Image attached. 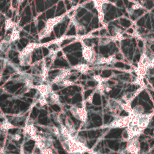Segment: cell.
<instances>
[{
    "instance_id": "cell-1",
    "label": "cell",
    "mask_w": 154,
    "mask_h": 154,
    "mask_svg": "<svg viewBox=\"0 0 154 154\" xmlns=\"http://www.w3.org/2000/svg\"><path fill=\"white\" fill-rule=\"evenodd\" d=\"M82 57L88 63H93L96 60V53L92 48L82 43Z\"/></svg>"
},
{
    "instance_id": "cell-2",
    "label": "cell",
    "mask_w": 154,
    "mask_h": 154,
    "mask_svg": "<svg viewBox=\"0 0 154 154\" xmlns=\"http://www.w3.org/2000/svg\"><path fill=\"white\" fill-rule=\"evenodd\" d=\"M131 121V117H117L114 119L113 122L109 125L111 128H125L129 125Z\"/></svg>"
},
{
    "instance_id": "cell-3",
    "label": "cell",
    "mask_w": 154,
    "mask_h": 154,
    "mask_svg": "<svg viewBox=\"0 0 154 154\" xmlns=\"http://www.w3.org/2000/svg\"><path fill=\"white\" fill-rule=\"evenodd\" d=\"M34 88H35L44 97H49L50 94L53 92L52 90V87L50 84H40L34 86Z\"/></svg>"
},
{
    "instance_id": "cell-4",
    "label": "cell",
    "mask_w": 154,
    "mask_h": 154,
    "mask_svg": "<svg viewBox=\"0 0 154 154\" xmlns=\"http://www.w3.org/2000/svg\"><path fill=\"white\" fill-rule=\"evenodd\" d=\"M151 114H141L138 117L137 126L141 131L145 129L149 123Z\"/></svg>"
},
{
    "instance_id": "cell-5",
    "label": "cell",
    "mask_w": 154,
    "mask_h": 154,
    "mask_svg": "<svg viewBox=\"0 0 154 154\" xmlns=\"http://www.w3.org/2000/svg\"><path fill=\"white\" fill-rule=\"evenodd\" d=\"M60 134H61V136L65 140L67 139H69L70 137H72V136L71 135V134H70L68 129L67 128V127L66 126V125H64L63 124H62L61 123V126H60Z\"/></svg>"
},
{
    "instance_id": "cell-6",
    "label": "cell",
    "mask_w": 154,
    "mask_h": 154,
    "mask_svg": "<svg viewBox=\"0 0 154 154\" xmlns=\"http://www.w3.org/2000/svg\"><path fill=\"white\" fill-rule=\"evenodd\" d=\"M37 129L32 125H28L24 128V132L27 133L31 137V139L37 135Z\"/></svg>"
},
{
    "instance_id": "cell-7",
    "label": "cell",
    "mask_w": 154,
    "mask_h": 154,
    "mask_svg": "<svg viewBox=\"0 0 154 154\" xmlns=\"http://www.w3.org/2000/svg\"><path fill=\"white\" fill-rule=\"evenodd\" d=\"M17 127L13 125L12 123L9 122L7 120H4L0 125V130L2 131H8L10 129L16 128Z\"/></svg>"
},
{
    "instance_id": "cell-8",
    "label": "cell",
    "mask_w": 154,
    "mask_h": 154,
    "mask_svg": "<svg viewBox=\"0 0 154 154\" xmlns=\"http://www.w3.org/2000/svg\"><path fill=\"white\" fill-rule=\"evenodd\" d=\"M73 69L77 70L80 73L82 74H86L89 70V66L87 64H77L73 67Z\"/></svg>"
},
{
    "instance_id": "cell-9",
    "label": "cell",
    "mask_w": 154,
    "mask_h": 154,
    "mask_svg": "<svg viewBox=\"0 0 154 154\" xmlns=\"http://www.w3.org/2000/svg\"><path fill=\"white\" fill-rule=\"evenodd\" d=\"M85 103L83 104L82 108H78V114L79 117V120L82 122H85L87 117V113L85 108Z\"/></svg>"
},
{
    "instance_id": "cell-10",
    "label": "cell",
    "mask_w": 154,
    "mask_h": 154,
    "mask_svg": "<svg viewBox=\"0 0 154 154\" xmlns=\"http://www.w3.org/2000/svg\"><path fill=\"white\" fill-rule=\"evenodd\" d=\"M65 122H66V123H65L66 126L67 127V128L68 129L70 134L72 136V134L75 133V128L74 125H73L72 121L69 117H66V118Z\"/></svg>"
},
{
    "instance_id": "cell-11",
    "label": "cell",
    "mask_w": 154,
    "mask_h": 154,
    "mask_svg": "<svg viewBox=\"0 0 154 154\" xmlns=\"http://www.w3.org/2000/svg\"><path fill=\"white\" fill-rule=\"evenodd\" d=\"M50 99H51V101L52 103H55V104H59V103H61L60 102V96L55 93V92H52L50 96Z\"/></svg>"
},
{
    "instance_id": "cell-12",
    "label": "cell",
    "mask_w": 154,
    "mask_h": 154,
    "mask_svg": "<svg viewBox=\"0 0 154 154\" xmlns=\"http://www.w3.org/2000/svg\"><path fill=\"white\" fill-rule=\"evenodd\" d=\"M19 38V31L17 28H16L15 27H13L12 34H10L11 41L14 42L17 39H18Z\"/></svg>"
},
{
    "instance_id": "cell-13",
    "label": "cell",
    "mask_w": 154,
    "mask_h": 154,
    "mask_svg": "<svg viewBox=\"0 0 154 154\" xmlns=\"http://www.w3.org/2000/svg\"><path fill=\"white\" fill-rule=\"evenodd\" d=\"M74 84V82L72 81H70L67 79H63L61 81H60L57 85H60V86H64V87H68V86H70V85H73Z\"/></svg>"
},
{
    "instance_id": "cell-14",
    "label": "cell",
    "mask_w": 154,
    "mask_h": 154,
    "mask_svg": "<svg viewBox=\"0 0 154 154\" xmlns=\"http://www.w3.org/2000/svg\"><path fill=\"white\" fill-rule=\"evenodd\" d=\"M70 111L71 114H72V116L76 118V119L79 120V114H78V108L76 107V106H72L70 108Z\"/></svg>"
},
{
    "instance_id": "cell-15",
    "label": "cell",
    "mask_w": 154,
    "mask_h": 154,
    "mask_svg": "<svg viewBox=\"0 0 154 154\" xmlns=\"http://www.w3.org/2000/svg\"><path fill=\"white\" fill-rule=\"evenodd\" d=\"M109 106L110 107L111 109H116L118 108L119 105V103L117 100H116L114 99H111L109 101Z\"/></svg>"
},
{
    "instance_id": "cell-16",
    "label": "cell",
    "mask_w": 154,
    "mask_h": 154,
    "mask_svg": "<svg viewBox=\"0 0 154 154\" xmlns=\"http://www.w3.org/2000/svg\"><path fill=\"white\" fill-rule=\"evenodd\" d=\"M51 131H52V132L55 135H57L58 137H60V136H61L60 131V129H59L58 128H57L56 126H53L51 128Z\"/></svg>"
},
{
    "instance_id": "cell-17",
    "label": "cell",
    "mask_w": 154,
    "mask_h": 154,
    "mask_svg": "<svg viewBox=\"0 0 154 154\" xmlns=\"http://www.w3.org/2000/svg\"><path fill=\"white\" fill-rule=\"evenodd\" d=\"M13 23L10 19H7L5 22V30L10 29V28L13 27Z\"/></svg>"
},
{
    "instance_id": "cell-18",
    "label": "cell",
    "mask_w": 154,
    "mask_h": 154,
    "mask_svg": "<svg viewBox=\"0 0 154 154\" xmlns=\"http://www.w3.org/2000/svg\"><path fill=\"white\" fill-rule=\"evenodd\" d=\"M110 42V40L108 38H102L99 39V44L100 45H106Z\"/></svg>"
},
{
    "instance_id": "cell-19",
    "label": "cell",
    "mask_w": 154,
    "mask_h": 154,
    "mask_svg": "<svg viewBox=\"0 0 154 154\" xmlns=\"http://www.w3.org/2000/svg\"><path fill=\"white\" fill-rule=\"evenodd\" d=\"M41 154H55L51 148H45L41 150Z\"/></svg>"
},
{
    "instance_id": "cell-20",
    "label": "cell",
    "mask_w": 154,
    "mask_h": 154,
    "mask_svg": "<svg viewBox=\"0 0 154 154\" xmlns=\"http://www.w3.org/2000/svg\"><path fill=\"white\" fill-rule=\"evenodd\" d=\"M116 62V59L114 56H110L107 58V64H114Z\"/></svg>"
},
{
    "instance_id": "cell-21",
    "label": "cell",
    "mask_w": 154,
    "mask_h": 154,
    "mask_svg": "<svg viewBox=\"0 0 154 154\" xmlns=\"http://www.w3.org/2000/svg\"><path fill=\"white\" fill-rule=\"evenodd\" d=\"M93 78L97 82H98V83H103V82L105 81V79L99 75H94V76H93Z\"/></svg>"
},
{
    "instance_id": "cell-22",
    "label": "cell",
    "mask_w": 154,
    "mask_h": 154,
    "mask_svg": "<svg viewBox=\"0 0 154 154\" xmlns=\"http://www.w3.org/2000/svg\"><path fill=\"white\" fill-rule=\"evenodd\" d=\"M76 141H77L78 143H81V144H83V145H85V144H86V140H85V138L84 137H81V136L78 137L77 138Z\"/></svg>"
},
{
    "instance_id": "cell-23",
    "label": "cell",
    "mask_w": 154,
    "mask_h": 154,
    "mask_svg": "<svg viewBox=\"0 0 154 154\" xmlns=\"http://www.w3.org/2000/svg\"><path fill=\"white\" fill-rule=\"evenodd\" d=\"M132 141H133V144L134 145V147L138 151L139 149H140V143H139L138 140L137 138H134V139L132 140Z\"/></svg>"
},
{
    "instance_id": "cell-24",
    "label": "cell",
    "mask_w": 154,
    "mask_h": 154,
    "mask_svg": "<svg viewBox=\"0 0 154 154\" xmlns=\"http://www.w3.org/2000/svg\"><path fill=\"white\" fill-rule=\"evenodd\" d=\"M94 94V91H93V93H91L88 96V97L87 98L85 102L89 103H92V102H93V95Z\"/></svg>"
},
{
    "instance_id": "cell-25",
    "label": "cell",
    "mask_w": 154,
    "mask_h": 154,
    "mask_svg": "<svg viewBox=\"0 0 154 154\" xmlns=\"http://www.w3.org/2000/svg\"><path fill=\"white\" fill-rule=\"evenodd\" d=\"M11 137H12L13 140H15L16 141H19L21 139V136L19 134H16L14 135H13Z\"/></svg>"
},
{
    "instance_id": "cell-26",
    "label": "cell",
    "mask_w": 154,
    "mask_h": 154,
    "mask_svg": "<svg viewBox=\"0 0 154 154\" xmlns=\"http://www.w3.org/2000/svg\"><path fill=\"white\" fill-rule=\"evenodd\" d=\"M105 90H106V92H109V91H111V88H110L109 87H106L105 88Z\"/></svg>"
},
{
    "instance_id": "cell-27",
    "label": "cell",
    "mask_w": 154,
    "mask_h": 154,
    "mask_svg": "<svg viewBox=\"0 0 154 154\" xmlns=\"http://www.w3.org/2000/svg\"><path fill=\"white\" fill-rule=\"evenodd\" d=\"M0 135H1V131H0Z\"/></svg>"
},
{
    "instance_id": "cell-28",
    "label": "cell",
    "mask_w": 154,
    "mask_h": 154,
    "mask_svg": "<svg viewBox=\"0 0 154 154\" xmlns=\"http://www.w3.org/2000/svg\"><path fill=\"white\" fill-rule=\"evenodd\" d=\"M153 134H154V131H153Z\"/></svg>"
}]
</instances>
